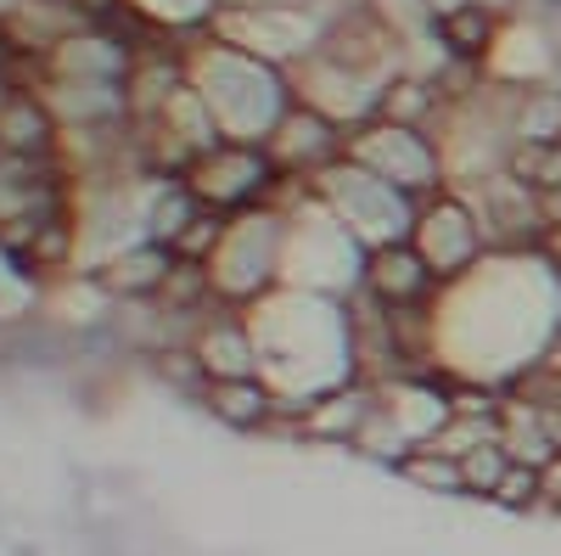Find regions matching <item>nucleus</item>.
<instances>
[{
	"label": "nucleus",
	"mask_w": 561,
	"mask_h": 556,
	"mask_svg": "<svg viewBox=\"0 0 561 556\" xmlns=\"http://www.w3.org/2000/svg\"><path fill=\"white\" fill-rule=\"evenodd\" d=\"M415 253L433 264V275H455V270H466V264H472V259L483 253V219H478L472 208H466V203L444 197L438 208L421 214Z\"/></svg>",
	"instance_id": "obj_1"
},
{
	"label": "nucleus",
	"mask_w": 561,
	"mask_h": 556,
	"mask_svg": "<svg viewBox=\"0 0 561 556\" xmlns=\"http://www.w3.org/2000/svg\"><path fill=\"white\" fill-rule=\"evenodd\" d=\"M214 410L225 416V422H237V428H253L264 416V394L253 383H219L214 388Z\"/></svg>",
	"instance_id": "obj_6"
},
{
	"label": "nucleus",
	"mask_w": 561,
	"mask_h": 556,
	"mask_svg": "<svg viewBox=\"0 0 561 556\" xmlns=\"http://www.w3.org/2000/svg\"><path fill=\"white\" fill-rule=\"evenodd\" d=\"M370 287H377L393 309H399V304H415L421 293L433 287V264L421 259L415 248H404V242L377 248V259H370Z\"/></svg>",
	"instance_id": "obj_2"
},
{
	"label": "nucleus",
	"mask_w": 561,
	"mask_h": 556,
	"mask_svg": "<svg viewBox=\"0 0 561 556\" xmlns=\"http://www.w3.org/2000/svg\"><path fill=\"white\" fill-rule=\"evenodd\" d=\"M505 169L517 174L528 192L561 197V135H550V141H517L505 152Z\"/></svg>",
	"instance_id": "obj_3"
},
{
	"label": "nucleus",
	"mask_w": 561,
	"mask_h": 556,
	"mask_svg": "<svg viewBox=\"0 0 561 556\" xmlns=\"http://www.w3.org/2000/svg\"><path fill=\"white\" fill-rule=\"evenodd\" d=\"M404 478L427 484V489H438V495H466L460 461H455V455H438V450H410V455H404Z\"/></svg>",
	"instance_id": "obj_5"
},
{
	"label": "nucleus",
	"mask_w": 561,
	"mask_h": 556,
	"mask_svg": "<svg viewBox=\"0 0 561 556\" xmlns=\"http://www.w3.org/2000/svg\"><path fill=\"white\" fill-rule=\"evenodd\" d=\"M438 34L455 45L460 57H478V52H489V39H494V7H466V12H455V18H444L438 23Z\"/></svg>",
	"instance_id": "obj_4"
},
{
	"label": "nucleus",
	"mask_w": 561,
	"mask_h": 556,
	"mask_svg": "<svg viewBox=\"0 0 561 556\" xmlns=\"http://www.w3.org/2000/svg\"><path fill=\"white\" fill-rule=\"evenodd\" d=\"M539 495H545V473L539 467H517V461H511L505 478L494 484V500H505V506H528Z\"/></svg>",
	"instance_id": "obj_7"
}]
</instances>
